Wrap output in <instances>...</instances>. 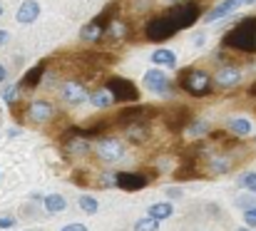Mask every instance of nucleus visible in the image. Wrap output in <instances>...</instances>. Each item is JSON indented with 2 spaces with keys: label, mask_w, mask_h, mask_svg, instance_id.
Wrapping results in <instances>:
<instances>
[{
  "label": "nucleus",
  "mask_w": 256,
  "mask_h": 231,
  "mask_svg": "<svg viewBox=\"0 0 256 231\" xmlns=\"http://www.w3.org/2000/svg\"><path fill=\"white\" fill-rule=\"evenodd\" d=\"M18 94H20V90L15 87V84H10V87H5V92H2V100H5V104H15L18 102Z\"/></svg>",
  "instance_id": "cd10ccee"
},
{
  "label": "nucleus",
  "mask_w": 256,
  "mask_h": 231,
  "mask_svg": "<svg viewBox=\"0 0 256 231\" xmlns=\"http://www.w3.org/2000/svg\"><path fill=\"white\" fill-rule=\"evenodd\" d=\"M124 132H127L130 142L142 144L150 140V122H130V124H124Z\"/></svg>",
  "instance_id": "f3484780"
},
{
  "label": "nucleus",
  "mask_w": 256,
  "mask_h": 231,
  "mask_svg": "<svg viewBox=\"0 0 256 231\" xmlns=\"http://www.w3.org/2000/svg\"><path fill=\"white\" fill-rule=\"evenodd\" d=\"M12 226H15L12 216H0V229H12Z\"/></svg>",
  "instance_id": "2f4dec72"
},
{
  "label": "nucleus",
  "mask_w": 256,
  "mask_h": 231,
  "mask_svg": "<svg viewBox=\"0 0 256 231\" xmlns=\"http://www.w3.org/2000/svg\"><path fill=\"white\" fill-rule=\"evenodd\" d=\"M186 132H189L192 137H202L204 132H209V124H206V122H194V120H189Z\"/></svg>",
  "instance_id": "a878e982"
},
{
  "label": "nucleus",
  "mask_w": 256,
  "mask_h": 231,
  "mask_svg": "<svg viewBox=\"0 0 256 231\" xmlns=\"http://www.w3.org/2000/svg\"><path fill=\"white\" fill-rule=\"evenodd\" d=\"M38 18H40V2H38V0H22V5L18 8L15 20L22 22V25H30V22H35Z\"/></svg>",
  "instance_id": "dca6fc26"
},
{
  "label": "nucleus",
  "mask_w": 256,
  "mask_h": 231,
  "mask_svg": "<svg viewBox=\"0 0 256 231\" xmlns=\"http://www.w3.org/2000/svg\"><path fill=\"white\" fill-rule=\"evenodd\" d=\"M179 87L192 97H206V94H212L214 80L209 72H204L199 68H186L179 72Z\"/></svg>",
  "instance_id": "f03ea898"
},
{
  "label": "nucleus",
  "mask_w": 256,
  "mask_h": 231,
  "mask_svg": "<svg viewBox=\"0 0 256 231\" xmlns=\"http://www.w3.org/2000/svg\"><path fill=\"white\" fill-rule=\"evenodd\" d=\"M226 127H229V132L236 134V137H246V134H252V130H254L246 117H232V120L226 122Z\"/></svg>",
  "instance_id": "6ab92c4d"
},
{
  "label": "nucleus",
  "mask_w": 256,
  "mask_h": 231,
  "mask_svg": "<svg viewBox=\"0 0 256 231\" xmlns=\"http://www.w3.org/2000/svg\"><path fill=\"white\" fill-rule=\"evenodd\" d=\"M176 32H179V28L174 25V20L167 12L150 18L147 25H144V38L152 40V42H164V40H170L172 35H176Z\"/></svg>",
  "instance_id": "7ed1b4c3"
},
{
  "label": "nucleus",
  "mask_w": 256,
  "mask_h": 231,
  "mask_svg": "<svg viewBox=\"0 0 256 231\" xmlns=\"http://www.w3.org/2000/svg\"><path fill=\"white\" fill-rule=\"evenodd\" d=\"M244 2H246V5H254L256 0H244Z\"/></svg>",
  "instance_id": "58836bf2"
},
{
  "label": "nucleus",
  "mask_w": 256,
  "mask_h": 231,
  "mask_svg": "<svg viewBox=\"0 0 256 231\" xmlns=\"http://www.w3.org/2000/svg\"><path fill=\"white\" fill-rule=\"evenodd\" d=\"M28 117L32 122H50L55 117V104L48 100H32L28 107Z\"/></svg>",
  "instance_id": "9b49d317"
},
{
  "label": "nucleus",
  "mask_w": 256,
  "mask_h": 231,
  "mask_svg": "<svg viewBox=\"0 0 256 231\" xmlns=\"http://www.w3.org/2000/svg\"><path fill=\"white\" fill-rule=\"evenodd\" d=\"M62 100H65L68 104H72V107L82 104L85 100H90L87 87L80 82V80H68V82L62 84Z\"/></svg>",
  "instance_id": "9d476101"
},
{
  "label": "nucleus",
  "mask_w": 256,
  "mask_h": 231,
  "mask_svg": "<svg viewBox=\"0 0 256 231\" xmlns=\"http://www.w3.org/2000/svg\"><path fill=\"white\" fill-rule=\"evenodd\" d=\"M134 231H160V222H157V219H152V216L147 214L144 219L134 222Z\"/></svg>",
  "instance_id": "393cba45"
},
{
  "label": "nucleus",
  "mask_w": 256,
  "mask_h": 231,
  "mask_svg": "<svg viewBox=\"0 0 256 231\" xmlns=\"http://www.w3.org/2000/svg\"><path fill=\"white\" fill-rule=\"evenodd\" d=\"M60 231H87L85 224H68V226H62Z\"/></svg>",
  "instance_id": "473e14b6"
},
{
  "label": "nucleus",
  "mask_w": 256,
  "mask_h": 231,
  "mask_svg": "<svg viewBox=\"0 0 256 231\" xmlns=\"http://www.w3.org/2000/svg\"><path fill=\"white\" fill-rule=\"evenodd\" d=\"M104 87L110 90V94H112L114 102H127V104L140 102V90H137L134 82H130L127 77H110V80L104 82Z\"/></svg>",
  "instance_id": "39448f33"
},
{
  "label": "nucleus",
  "mask_w": 256,
  "mask_h": 231,
  "mask_svg": "<svg viewBox=\"0 0 256 231\" xmlns=\"http://www.w3.org/2000/svg\"><path fill=\"white\" fill-rule=\"evenodd\" d=\"M8 38H10V35H8V32H5V30H0V48H2V45H5V42H8Z\"/></svg>",
  "instance_id": "72a5a7b5"
},
{
  "label": "nucleus",
  "mask_w": 256,
  "mask_h": 231,
  "mask_svg": "<svg viewBox=\"0 0 256 231\" xmlns=\"http://www.w3.org/2000/svg\"><path fill=\"white\" fill-rule=\"evenodd\" d=\"M239 186H244L246 192L256 194V172H249V174H244V176L239 179Z\"/></svg>",
  "instance_id": "bb28decb"
},
{
  "label": "nucleus",
  "mask_w": 256,
  "mask_h": 231,
  "mask_svg": "<svg viewBox=\"0 0 256 231\" xmlns=\"http://www.w3.org/2000/svg\"><path fill=\"white\" fill-rule=\"evenodd\" d=\"M144 87L152 94H167L170 92V80L162 70H150V72H144Z\"/></svg>",
  "instance_id": "ddd939ff"
},
{
  "label": "nucleus",
  "mask_w": 256,
  "mask_h": 231,
  "mask_svg": "<svg viewBox=\"0 0 256 231\" xmlns=\"http://www.w3.org/2000/svg\"><path fill=\"white\" fill-rule=\"evenodd\" d=\"M249 94H252V97H256V84H252V87H249Z\"/></svg>",
  "instance_id": "e433bc0d"
},
{
  "label": "nucleus",
  "mask_w": 256,
  "mask_h": 231,
  "mask_svg": "<svg viewBox=\"0 0 256 231\" xmlns=\"http://www.w3.org/2000/svg\"><path fill=\"white\" fill-rule=\"evenodd\" d=\"M94 154H97L102 162L114 164V162H122V156H124V144H122L117 137L104 134V137H97V142H94Z\"/></svg>",
  "instance_id": "423d86ee"
},
{
  "label": "nucleus",
  "mask_w": 256,
  "mask_h": 231,
  "mask_svg": "<svg viewBox=\"0 0 256 231\" xmlns=\"http://www.w3.org/2000/svg\"><path fill=\"white\" fill-rule=\"evenodd\" d=\"M244 224H246V226H252V229H256V206L244 209Z\"/></svg>",
  "instance_id": "c756f323"
},
{
  "label": "nucleus",
  "mask_w": 256,
  "mask_h": 231,
  "mask_svg": "<svg viewBox=\"0 0 256 231\" xmlns=\"http://www.w3.org/2000/svg\"><path fill=\"white\" fill-rule=\"evenodd\" d=\"M78 204H80V209H82L85 214H97V212H100V202H97L94 196H90V194H82V196L78 199Z\"/></svg>",
  "instance_id": "b1692460"
},
{
  "label": "nucleus",
  "mask_w": 256,
  "mask_h": 231,
  "mask_svg": "<svg viewBox=\"0 0 256 231\" xmlns=\"http://www.w3.org/2000/svg\"><path fill=\"white\" fill-rule=\"evenodd\" d=\"M90 102H92V107H97V110H107V107L114 104V100H112V94H110L107 87H100L97 92H92V94H90Z\"/></svg>",
  "instance_id": "aec40b11"
},
{
  "label": "nucleus",
  "mask_w": 256,
  "mask_h": 231,
  "mask_svg": "<svg viewBox=\"0 0 256 231\" xmlns=\"http://www.w3.org/2000/svg\"><path fill=\"white\" fill-rule=\"evenodd\" d=\"M167 15L174 20V25L179 30H184V28H192L202 18V5L194 2V0H182V2H174V8Z\"/></svg>",
  "instance_id": "20e7f679"
},
{
  "label": "nucleus",
  "mask_w": 256,
  "mask_h": 231,
  "mask_svg": "<svg viewBox=\"0 0 256 231\" xmlns=\"http://www.w3.org/2000/svg\"><path fill=\"white\" fill-rule=\"evenodd\" d=\"M0 15H2V5H0Z\"/></svg>",
  "instance_id": "ea45409f"
},
{
  "label": "nucleus",
  "mask_w": 256,
  "mask_h": 231,
  "mask_svg": "<svg viewBox=\"0 0 256 231\" xmlns=\"http://www.w3.org/2000/svg\"><path fill=\"white\" fill-rule=\"evenodd\" d=\"M236 231H254L252 226H242V229H236Z\"/></svg>",
  "instance_id": "4c0bfd02"
},
{
  "label": "nucleus",
  "mask_w": 256,
  "mask_h": 231,
  "mask_svg": "<svg viewBox=\"0 0 256 231\" xmlns=\"http://www.w3.org/2000/svg\"><path fill=\"white\" fill-rule=\"evenodd\" d=\"M234 204H236L239 209H252V206H256V194H252V192H249V194L239 196V199H236Z\"/></svg>",
  "instance_id": "c85d7f7f"
},
{
  "label": "nucleus",
  "mask_w": 256,
  "mask_h": 231,
  "mask_svg": "<svg viewBox=\"0 0 256 231\" xmlns=\"http://www.w3.org/2000/svg\"><path fill=\"white\" fill-rule=\"evenodd\" d=\"M152 62L174 70V68H176V55H174L172 50H167V48H160V50H154V52H152Z\"/></svg>",
  "instance_id": "412c9836"
},
{
  "label": "nucleus",
  "mask_w": 256,
  "mask_h": 231,
  "mask_svg": "<svg viewBox=\"0 0 256 231\" xmlns=\"http://www.w3.org/2000/svg\"><path fill=\"white\" fill-rule=\"evenodd\" d=\"M224 45L239 52H256V18H242L239 25H234V30L226 32Z\"/></svg>",
  "instance_id": "f257e3e1"
},
{
  "label": "nucleus",
  "mask_w": 256,
  "mask_h": 231,
  "mask_svg": "<svg viewBox=\"0 0 256 231\" xmlns=\"http://www.w3.org/2000/svg\"><path fill=\"white\" fill-rule=\"evenodd\" d=\"M45 68H48V62L42 60V62H38L32 70H28L25 77H22V82H20V87H28V90L38 87V84L42 82V77H45Z\"/></svg>",
  "instance_id": "a211bd4d"
},
{
  "label": "nucleus",
  "mask_w": 256,
  "mask_h": 231,
  "mask_svg": "<svg viewBox=\"0 0 256 231\" xmlns=\"http://www.w3.org/2000/svg\"><path fill=\"white\" fill-rule=\"evenodd\" d=\"M8 80V70H5V65H0V82H5Z\"/></svg>",
  "instance_id": "f704fd0d"
},
{
  "label": "nucleus",
  "mask_w": 256,
  "mask_h": 231,
  "mask_svg": "<svg viewBox=\"0 0 256 231\" xmlns=\"http://www.w3.org/2000/svg\"><path fill=\"white\" fill-rule=\"evenodd\" d=\"M147 184H150V179L142 172H117L114 174V186H120L124 192H140Z\"/></svg>",
  "instance_id": "1a4fd4ad"
},
{
  "label": "nucleus",
  "mask_w": 256,
  "mask_h": 231,
  "mask_svg": "<svg viewBox=\"0 0 256 231\" xmlns=\"http://www.w3.org/2000/svg\"><path fill=\"white\" fill-rule=\"evenodd\" d=\"M234 156L232 154H212L209 159H206V172L209 174H229L232 169H234Z\"/></svg>",
  "instance_id": "4468645a"
},
{
  "label": "nucleus",
  "mask_w": 256,
  "mask_h": 231,
  "mask_svg": "<svg viewBox=\"0 0 256 231\" xmlns=\"http://www.w3.org/2000/svg\"><path fill=\"white\" fill-rule=\"evenodd\" d=\"M147 214L152 219H157V222H164V219H170L172 214H174V206H172L170 202H157V204H152L147 209Z\"/></svg>",
  "instance_id": "4be33fe9"
},
{
  "label": "nucleus",
  "mask_w": 256,
  "mask_h": 231,
  "mask_svg": "<svg viewBox=\"0 0 256 231\" xmlns=\"http://www.w3.org/2000/svg\"><path fill=\"white\" fill-rule=\"evenodd\" d=\"M42 204H45L48 214H60V212L68 209V202H65V196H60V194H48V196L42 199Z\"/></svg>",
  "instance_id": "5701e85b"
},
{
  "label": "nucleus",
  "mask_w": 256,
  "mask_h": 231,
  "mask_svg": "<svg viewBox=\"0 0 256 231\" xmlns=\"http://www.w3.org/2000/svg\"><path fill=\"white\" fill-rule=\"evenodd\" d=\"M167 194H170V196H179L182 192H179V189H174V186H170V189H167Z\"/></svg>",
  "instance_id": "c9c22d12"
},
{
  "label": "nucleus",
  "mask_w": 256,
  "mask_h": 231,
  "mask_svg": "<svg viewBox=\"0 0 256 231\" xmlns=\"http://www.w3.org/2000/svg\"><path fill=\"white\" fill-rule=\"evenodd\" d=\"M102 189H110V186H114V174H110V172H104L102 176H100V182H97Z\"/></svg>",
  "instance_id": "7c9ffc66"
},
{
  "label": "nucleus",
  "mask_w": 256,
  "mask_h": 231,
  "mask_svg": "<svg viewBox=\"0 0 256 231\" xmlns=\"http://www.w3.org/2000/svg\"><path fill=\"white\" fill-rule=\"evenodd\" d=\"M110 20H112V8H107L104 12H100L94 20L87 22L85 28L80 30V40H85V42H100L104 38V32H107Z\"/></svg>",
  "instance_id": "0eeeda50"
},
{
  "label": "nucleus",
  "mask_w": 256,
  "mask_h": 231,
  "mask_svg": "<svg viewBox=\"0 0 256 231\" xmlns=\"http://www.w3.org/2000/svg\"><path fill=\"white\" fill-rule=\"evenodd\" d=\"M242 5H244V0H222L219 5H214V8L204 15V22H216V20L232 15V12H234L236 8H242Z\"/></svg>",
  "instance_id": "2eb2a0df"
},
{
  "label": "nucleus",
  "mask_w": 256,
  "mask_h": 231,
  "mask_svg": "<svg viewBox=\"0 0 256 231\" xmlns=\"http://www.w3.org/2000/svg\"><path fill=\"white\" fill-rule=\"evenodd\" d=\"M150 117H154V110L147 107V104H140V102H132L130 107L120 110L117 120L120 124H130V122H150Z\"/></svg>",
  "instance_id": "6e6552de"
},
{
  "label": "nucleus",
  "mask_w": 256,
  "mask_h": 231,
  "mask_svg": "<svg viewBox=\"0 0 256 231\" xmlns=\"http://www.w3.org/2000/svg\"><path fill=\"white\" fill-rule=\"evenodd\" d=\"M214 84L216 87H224V90H229V87H236L239 82H242V70L239 68H234V65H226V68H219L216 72H214Z\"/></svg>",
  "instance_id": "f8f14e48"
}]
</instances>
